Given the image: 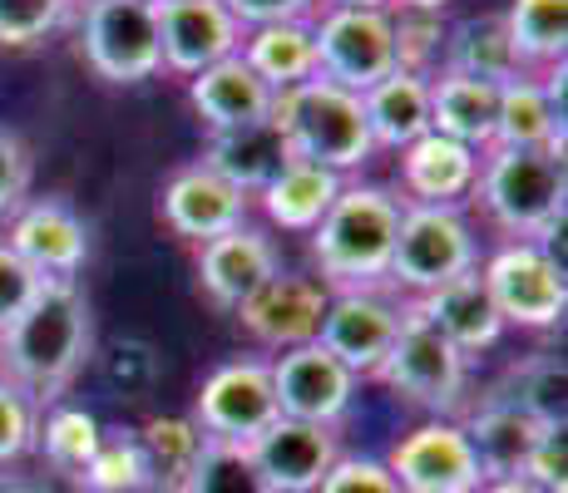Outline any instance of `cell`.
Masks as SVG:
<instances>
[{"label":"cell","mask_w":568,"mask_h":493,"mask_svg":"<svg viewBox=\"0 0 568 493\" xmlns=\"http://www.w3.org/2000/svg\"><path fill=\"white\" fill-rule=\"evenodd\" d=\"M90 360V301L80 281H45L36 301L0 336V380L45 410L74 386Z\"/></svg>","instance_id":"1"},{"label":"cell","mask_w":568,"mask_h":493,"mask_svg":"<svg viewBox=\"0 0 568 493\" xmlns=\"http://www.w3.org/2000/svg\"><path fill=\"white\" fill-rule=\"evenodd\" d=\"M400 193L381 188V183H342L336 203L312 227V261L332 291H366L386 287L390 247L400 233Z\"/></svg>","instance_id":"2"},{"label":"cell","mask_w":568,"mask_h":493,"mask_svg":"<svg viewBox=\"0 0 568 493\" xmlns=\"http://www.w3.org/2000/svg\"><path fill=\"white\" fill-rule=\"evenodd\" d=\"M267 119L282 129L292 158H307L316 168L336 173V178H352L376 153L366 114H362V94L332 84L326 74H312L297 90H282L272 99Z\"/></svg>","instance_id":"3"},{"label":"cell","mask_w":568,"mask_h":493,"mask_svg":"<svg viewBox=\"0 0 568 493\" xmlns=\"http://www.w3.org/2000/svg\"><path fill=\"white\" fill-rule=\"evenodd\" d=\"M475 203L509 243H534L568 213V168L554 148H485Z\"/></svg>","instance_id":"4"},{"label":"cell","mask_w":568,"mask_h":493,"mask_svg":"<svg viewBox=\"0 0 568 493\" xmlns=\"http://www.w3.org/2000/svg\"><path fill=\"white\" fill-rule=\"evenodd\" d=\"M376 380L396 400L425 410L430 420H455V414H465V400H469V356H460L435 326H425L415 316V306L406 301V326H400Z\"/></svg>","instance_id":"5"},{"label":"cell","mask_w":568,"mask_h":493,"mask_svg":"<svg viewBox=\"0 0 568 493\" xmlns=\"http://www.w3.org/2000/svg\"><path fill=\"white\" fill-rule=\"evenodd\" d=\"M475 267H479V243H475V227H469V217L460 207L406 203L396 247H390L386 287L420 301L425 291L445 287V281L465 277V271H475Z\"/></svg>","instance_id":"6"},{"label":"cell","mask_w":568,"mask_h":493,"mask_svg":"<svg viewBox=\"0 0 568 493\" xmlns=\"http://www.w3.org/2000/svg\"><path fill=\"white\" fill-rule=\"evenodd\" d=\"M80 50L104 84H144L163 74L159 0H90L80 10Z\"/></svg>","instance_id":"7"},{"label":"cell","mask_w":568,"mask_h":493,"mask_svg":"<svg viewBox=\"0 0 568 493\" xmlns=\"http://www.w3.org/2000/svg\"><path fill=\"white\" fill-rule=\"evenodd\" d=\"M277 414V394H272V370L257 356L223 360L203 376L193 394V424L213 444H253L262 430H272Z\"/></svg>","instance_id":"8"},{"label":"cell","mask_w":568,"mask_h":493,"mask_svg":"<svg viewBox=\"0 0 568 493\" xmlns=\"http://www.w3.org/2000/svg\"><path fill=\"white\" fill-rule=\"evenodd\" d=\"M489 296H495L505 326L519 331H554L568 311V277L554 257H544L534 243H505L479 261Z\"/></svg>","instance_id":"9"},{"label":"cell","mask_w":568,"mask_h":493,"mask_svg":"<svg viewBox=\"0 0 568 493\" xmlns=\"http://www.w3.org/2000/svg\"><path fill=\"white\" fill-rule=\"evenodd\" d=\"M316 74L342 90L366 94L376 80L396 70V40H390V10H342L322 6L312 16Z\"/></svg>","instance_id":"10"},{"label":"cell","mask_w":568,"mask_h":493,"mask_svg":"<svg viewBox=\"0 0 568 493\" xmlns=\"http://www.w3.org/2000/svg\"><path fill=\"white\" fill-rule=\"evenodd\" d=\"M400 326H406V301H390L381 287L332 291L316 346L342 360L356 380H376V370L386 366L390 346H396Z\"/></svg>","instance_id":"11"},{"label":"cell","mask_w":568,"mask_h":493,"mask_svg":"<svg viewBox=\"0 0 568 493\" xmlns=\"http://www.w3.org/2000/svg\"><path fill=\"white\" fill-rule=\"evenodd\" d=\"M400 493H479L489 484L460 420H425L406 430L381 459Z\"/></svg>","instance_id":"12"},{"label":"cell","mask_w":568,"mask_h":493,"mask_svg":"<svg viewBox=\"0 0 568 493\" xmlns=\"http://www.w3.org/2000/svg\"><path fill=\"white\" fill-rule=\"evenodd\" d=\"M267 370H272V394H277L282 420L322 424V430H336L352 414L356 390H362V380L336 356H326L316 341L282 350L277 360H267Z\"/></svg>","instance_id":"13"},{"label":"cell","mask_w":568,"mask_h":493,"mask_svg":"<svg viewBox=\"0 0 568 493\" xmlns=\"http://www.w3.org/2000/svg\"><path fill=\"white\" fill-rule=\"evenodd\" d=\"M6 247L40 281H74L90 261V227L64 197H26L6 217Z\"/></svg>","instance_id":"14"},{"label":"cell","mask_w":568,"mask_h":493,"mask_svg":"<svg viewBox=\"0 0 568 493\" xmlns=\"http://www.w3.org/2000/svg\"><path fill=\"white\" fill-rule=\"evenodd\" d=\"M326 301H332V287H326L322 277H307V271H277V277L262 281L233 316L243 321V331L253 336L257 346H267V350L282 356V350H297V346L316 341Z\"/></svg>","instance_id":"15"},{"label":"cell","mask_w":568,"mask_h":493,"mask_svg":"<svg viewBox=\"0 0 568 493\" xmlns=\"http://www.w3.org/2000/svg\"><path fill=\"white\" fill-rule=\"evenodd\" d=\"M247 30L233 20L223 0H159V50L169 74H193L213 70V64L233 60L243 50Z\"/></svg>","instance_id":"16"},{"label":"cell","mask_w":568,"mask_h":493,"mask_svg":"<svg viewBox=\"0 0 568 493\" xmlns=\"http://www.w3.org/2000/svg\"><path fill=\"white\" fill-rule=\"evenodd\" d=\"M282 271V251L262 227L243 223L199 247V291L217 311H237L267 277Z\"/></svg>","instance_id":"17"},{"label":"cell","mask_w":568,"mask_h":493,"mask_svg":"<svg viewBox=\"0 0 568 493\" xmlns=\"http://www.w3.org/2000/svg\"><path fill=\"white\" fill-rule=\"evenodd\" d=\"M247 449H253V464L272 493H316V484H322V479L332 474V464L342 459L336 430L302 424V420H277Z\"/></svg>","instance_id":"18"},{"label":"cell","mask_w":568,"mask_h":493,"mask_svg":"<svg viewBox=\"0 0 568 493\" xmlns=\"http://www.w3.org/2000/svg\"><path fill=\"white\" fill-rule=\"evenodd\" d=\"M495 148H554L564 153V64L544 74H515L499 84Z\"/></svg>","instance_id":"19"},{"label":"cell","mask_w":568,"mask_h":493,"mask_svg":"<svg viewBox=\"0 0 568 493\" xmlns=\"http://www.w3.org/2000/svg\"><path fill=\"white\" fill-rule=\"evenodd\" d=\"M247 207L253 203H247L237 188H227V183L217 178L213 168H203V163L179 168L159 193L163 223H169L179 237L199 243V247L213 243V237H223V233H233V227H243Z\"/></svg>","instance_id":"20"},{"label":"cell","mask_w":568,"mask_h":493,"mask_svg":"<svg viewBox=\"0 0 568 493\" xmlns=\"http://www.w3.org/2000/svg\"><path fill=\"white\" fill-rule=\"evenodd\" d=\"M410 306H415V316H420L425 326H435L460 356L495 350L509 331L499 306H495V296L485 287V277H479V267L465 271V277H455V281H445V287L425 291L420 301H410Z\"/></svg>","instance_id":"21"},{"label":"cell","mask_w":568,"mask_h":493,"mask_svg":"<svg viewBox=\"0 0 568 493\" xmlns=\"http://www.w3.org/2000/svg\"><path fill=\"white\" fill-rule=\"evenodd\" d=\"M400 203L420 207H460L475 197L479 153L455 144L445 134H420L410 148H400Z\"/></svg>","instance_id":"22"},{"label":"cell","mask_w":568,"mask_h":493,"mask_svg":"<svg viewBox=\"0 0 568 493\" xmlns=\"http://www.w3.org/2000/svg\"><path fill=\"white\" fill-rule=\"evenodd\" d=\"M272 99L277 94L247 70L243 54H233V60L213 64V70H203L189 80V104H193V114L203 119L207 134L262 124V119L272 114Z\"/></svg>","instance_id":"23"},{"label":"cell","mask_w":568,"mask_h":493,"mask_svg":"<svg viewBox=\"0 0 568 493\" xmlns=\"http://www.w3.org/2000/svg\"><path fill=\"white\" fill-rule=\"evenodd\" d=\"M287 138L272 119L262 124H247V129H227V134H213L203 148V168H213L227 188H237L253 203V197L277 178V168L287 163Z\"/></svg>","instance_id":"24"},{"label":"cell","mask_w":568,"mask_h":493,"mask_svg":"<svg viewBox=\"0 0 568 493\" xmlns=\"http://www.w3.org/2000/svg\"><path fill=\"white\" fill-rule=\"evenodd\" d=\"M362 114L376 148H410L420 134H430V80L406 70H390L362 94Z\"/></svg>","instance_id":"25"},{"label":"cell","mask_w":568,"mask_h":493,"mask_svg":"<svg viewBox=\"0 0 568 493\" xmlns=\"http://www.w3.org/2000/svg\"><path fill=\"white\" fill-rule=\"evenodd\" d=\"M346 178H336V173L316 168L307 158H287L277 168V178L262 188L253 203L262 207V217H267L272 227H282V233H302L307 237L316 223L326 217V207L336 203V193H342Z\"/></svg>","instance_id":"26"},{"label":"cell","mask_w":568,"mask_h":493,"mask_svg":"<svg viewBox=\"0 0 568 493\" xmlns=\"http://www.w3.org/2000/svg\"><path fill=\"white\" fill-rule=\"evenodd\" d=\"M495 109L499 84H479L465 74H435L430 80V129L455 144L475 153L495 148Z\"/></svg>","instance_id":"27"},{"label":"cell","mask_w":568,"mask_h":493,"mask_svg":"<svg viewBox=\"0 0 568 493\" xmlns=\"http://www.w3.org/2000/svg\"><path fill=\"white\" fill-rule=\"evenodd\" d=\"M243 64L267 84L272 94L297 90L316 74V40L312 20H277V25H257L243 35Z\"/></svg>","instance_id":"28"},{"label":"cell","mask_w":568,"mask_h":493,"mask_svg":"<svg viewBox=\"0 0 568 493\" xmlns=\"http://www.w3.org/2000/svg\"><path fill=\"white\" fill-rule=\"evenodd\" d=\"M465 440L475 449L479 469H485V479H515L524 474V459H529L534 440H539L544 424H534L529 414H519L515 404H499L485 394V404L479 410L465 414Z\"/></svg>","instance_id":"29"},{"label":"cell","mask_w":568,"mask_h":493,"mask_svg":"<svg viewBox=\"0 0 568 493\" xmlns=\"http://www.w3.org/2000/svg\"><path fill=\"white\" fill-rule=\"evenodd\" d=\"M440 74H465L479 84H505L515 80L519 54L509 45L505 16H465L445 30V70Z\"/></svg>","instance_id":"30"},{"label":"cell","mask_w":568,"mask_h":493,"mask_svg":"<svg viewBox=\"0 0 568 493\" xmlns=\"http://www.w3.org/2000/svg\"><path fill=\"white\" fill-rule=\"evenodd\" d=\"M505 30L519 54V70H554L568 54V0H509Z\"/></svg>","instance_id":"31"},{"label":"cell","mask_w":568,"mask_h":493,"mask_svg":"<svg viewBox=\"0 0 568 493\" xmlns=\"http://www.w3.org/2000/svg\"><path fill=\"white\" fill-rule=\"evenodd\" d=\"M134 440L144 449L154 493H179L183 479L199 464V454L207 449V434L193 424V414H154L144 430H134Z\"/></svg>","instance_id":"32"},{"label":"cell","mask_w":568,"mask_h":493,"mask_svg":"<svg viewBox=\"0 0 568 493\" xmlns=\"http://www.w3.org/2000/svg\"><path fill=\"white\" fill-rule=\"evenodd\" d=\"M100 440H104V424L84 404H45V414H40L36 449L64 479H80L90 469V459L100 454Z\"/></svg>","instance_id":"33"},{"label":"cell","mask_w":568,"mask_h":493,"mask_svg":"<svg viewBox=\"0 0 568 493\" xmlns=\"http://www.w3.org/2000/svg\"><path fill=\"white\" fill-rule=\"evenodd\" d=\"M564 390H568L564 356H554V350H539V356H529L524 366L509 370V376L495 386L489 400L515 404V410L529 414L534 424H564Z\"/></svg>","instance_id":"34"},{"label":"cell","mask_w":568,"mask_h":493,"mask_svg":"<svg viewBox=\"0 0 568 493\" xmlns=\"http://www.w3.org/2000/svg\"><path fill=\"white\" fill-rule=\"evenodd\" d=\"M74 489L80 493H154V479H149L144 449H139L134 430H104L100 454L74 479Z\"/></svg>","instance_id":"35"},{"label":"cell","mask_w":568,"mask_h":493,"mask_svg":"<svg viewBox=\"0 0 568 493\" xmlns=\"http://www.w3.org/2000/svg\"><path fill=\"white\" fill-rule=\"evenodd\" d=\"M445 16L435 10H396L390 6V40H396V70L435 80L445 70Z\"/></svg>","instance_id":"36"},{"label":"cell","mask_w":568,"mask_h":493,"mask_svg":"<svg viewBox=\"0 0 568 493\" xmlns=\"http://www.w3.org/2000/svg\"><path fill=\"white\" fill-rule=\"evenodd\" d=\"M179 493H272L262 484L257 464H253V449L247 444H213L199 454L193 474L183 479Z\"/></svg>","instance_id":"37"},{"label":"cell","mask_w":568,"mask_h":493,"mask_svg":"<svg viewBox=\"0 0 568 493\" xmlns=\"http://www.w3.org/2000/svg\"><path fill=\"white\" fill-rule=\"evenodd\" d=\"M80 0H0V50H36L64 30Z\"/></svg>","instance_id":"38"},{"label":"cell","mask_w":568,"mask_h":493,"mask_svg":"<svg viewBox=\"0 0 568 493\" xmlns=\"http://www.w3.org/2000/svg\"><path fill=\"white\" fill-rule=\"evenodd\" d=\"M36 430H40V404L30 394H20L10 380H0V469L36 449Z\"/></svg>","instance_id":"39"},{"label":"cell","mask_w":568,"mask_h":493,"mask_svg":"<svg viewBox=\"0 0 568 493\" xmlns=\"http://www.w3.org/2000/svg\"><path fill=\"white\" fill-rule=\"evenodd\" d=\"M519 479L539 484L544 493H568V424H544Z\"/></svg>","instance_id":"40"},{"label":"cell","mask_w":568,"mask_h":493,"mask_svg":"<svg viewBox=\"0 0 568 493\" xmlns=\"http://www.w3.org/2000/svg\"><path fill=\"white\" fill-rule=\"evenodd\" d=\"M316 493H400V484L390 479V469L371 454H342L332 464V474L316 484Z\"/></svg>","instance_id":"41"},{"label":"cell","mask_w":568,"mask_h":493,"mask_svg":"<svg viewBox=\"0 0 568 493\" xmlns=\"http://www.w3.org/2000/svg\"><path fill=\"white\" fill-rule=\"evenodd\" d=\"M45 287V281L36 277V271L26 267V261L16 257L6 243H0V336L16 326V316L26 311L30 301H36V291Z\"/></svg>","instance_id":"42"},{"label":"cell","mask_w":568,"mask_h":493,"mask_svg":"<svg viewBox=\"0 0 568 493\" xmlns=\"http://www.w3.org/2000/svg\"><path fill=\"white\" fill-rule=\"evenodd\" d=\"M30 178H36L30 148L20 144L16 134H6V129H0V223H6V217L30 197Z\"/></svg>","instance_id":"43"},{"label":"cell","mask_w":568,"mask_h":493,"mask_svg":"<svg viewBox=\"0 0 568 493\" xmlns=\"http://www.w3.org/2000/svg\"><path fill=\"white\" fill-rule=\"evenodd\" d=\"M233 10V20L243 30L277 25V20H312L322 10V0H223Z\"/></svg>","instance_id":"44"},{"label":"cell","mask_w":568,"mask_h":493,"mask_svg":"<svg viewBox=\"0 0 568 493\" xmlns=\"http://www.w3.org/2000/svg\"><path fill=\"white\" fill-rule=\"evenodd\" d=\"M479 493H544L539 484H529V479H489V484L485 489H479Z\"/></svg>","instance_id":"45"},{"label":"cell","mask_w":568,"mask_h":493,"mask_svg":"<svg viewBox=\"0 0 568 493\" xmlns=\"http://www.w3.org/2000/svg\"><path fill=\"white\" fill-rule=\"evenodd\" d=\"M322 6H342V10H390V0H322Z\"/></svg>","instance_id":"46"},{"label":"cell","mask_w":568,"mask_h":493,"mask_svg":"<svg viewBox=\"0 0 568 493\" xmlns=\"http://www.w3.org/2000/svg\"><path fill=\"white\" fill-rule=\"evenodd\" d=\"M0 493H50V489L30 484V479H0Z\"/></svg>","instance_id":"47"},{"label":"cell","mask_w":568,"mask_h":493,"mask_svg":"<svg viewBox=\"0 0 568 493\" xmlns=\"http://www.w3.org/2000/svg\"><path fill=\"white\" fill-rule=\"evenodd\" d=\"M390 6H396V10H435V16H440L450 0H390Z\"/></svg>","instance_id":"48"},{"label":"cell","mask_w":568,"mask_h":493,"mask_svg":"<svg viewBox=\"0 0 568 493\" xmlns=\"http://www.w3.org/2000/svg\"><path fill=\"white\" fill-rule=\"evenodd\" d=\"M80 6H90V0H80Z\"/></svg>","instance_id":"49"}]
</instances>
